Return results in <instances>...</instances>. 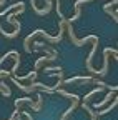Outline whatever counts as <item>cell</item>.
<instances>
[{
	"label": "cell",
	"instance_id": "obj_4",
	"mask_svg": "<svg viewBox=\"0 0 118 120\" xmlns=\"http://www.w3.org/2000/svg\"><path fill=\"white\" fill-rule=\"evenodd\" d=\"M92 80H93L92 77H72V79L62 80V85H67V83H77V82H92Z\"/></svg>",
	"mask_w": 118,
	"mask_h": 120
},
{
	"label": "cell",
	"instance_id": "obj_3",
	"mask_svg": "<svg viewBox=\"0 0 118 120\" xmlns=\"http://www.w3.org/2000/svg\"><path fill=\"white\" fill-rule=\"evenodd\" d=\"M116 105H118V100H116V95H115V97L111 98V105H110V107L103 109V110H100V112H95V115H97V117H101V115H105V113H108V112L115 110V109H116Z\"/></svg>",
	"mask_w": 118,
	"mask_h": 120
},
{
	"label": "cell",
	"instance_id": "obj_1",
	"mask_svg": "<svg viewBox=\"0 0 118 120\" xmlns=\"http://www.w3.org/2000/svg\"><path fill=\"white\" fill-rule=\"evenodd\" d=\"M86 2H92V0H77L75 5H73V7H75V15H73V17H70V19H65V20H67L68 23H73L75 20H78L80 15H82V5L86 4Z\"/></svg>",
	"mask_w": 118,
	"mask_h": 120
},
{
	"label": "cell",
	"instance_id": "obj_8",
	"mask_svg": "<svg viewBox=\"0 0 118 120\" xmlns=\"http://www.w3.org/2000/svg\"><path fill=\"white\" fill-rule=\"evenodd\" d=\"M20 112H22V110H20ZM22 113H23V115L27 117V120H33V118H32V115H30V113H28V112H22Z\"/></svg>",
	"mask_w": 118,
	"mask_h": 120
},
{
	"label": "cell",
	"instance_id": "obj_6",
	"mask_svg": "<svg viewBox=\"0 0 118 120\" xmlns=\"http://www.w3.org/2000/svg\"><path fill=\"white\" fill-rule=\"evenodd\" d=\"M62 70H63L62 67H45L43 72H62Z\"/></svg>",
	"mask_w": 118,
	"mask_h": 120
},
{
	"label": "cell",
	"instance_id": "obj_2",
	"mask_svg": "<svg viewBox=\"0 0 118 120\" xmlns=\"http://www.w3.org/2000/svg\"><path fill=\"white\" fill-rule=\"evenodd\" d=\"M115 95H116V88H110V92L105 95V98H103L101 102H98V103H95L93 107H95V109H101L103 105H105V103H108V102H110V100H111Z\"/></svg>",
	"mask_w": 118,
	"mask_h": 120
},
{
	"label": "cell",
	"instance_id": "obj_5",
	"mask_svg": "<svg viewBox=\"0 0 118 120\" xmlns=\"http://www.w3.org/2000/svg\"><path fill=\"white\" fill-rule=\"evenodd\" d=\"M82 109L85 110V112H88V113H90V117H92V120H97V115H95V112H93V109L90 107V105H88L86 102H83L82 103Z\"/></svg>",
	"mask_w": 118,
	"mask_h": 120
},
{
	"label": "cell",
	"instance_id": "obj_7",
	"mask_svg": "<svg viewBox=\"0 0 118 120\" xmlns=\"http://www.w3.org/2000/svg\"><path fill=\"white\" fill-rule=\"evenodd\" d=\"M8 75H10V72H7V70H0V80H2V79H7Z\"/></svg>",
	"mask_w": 118,
	"mask_h": 120
}]
</instances>
